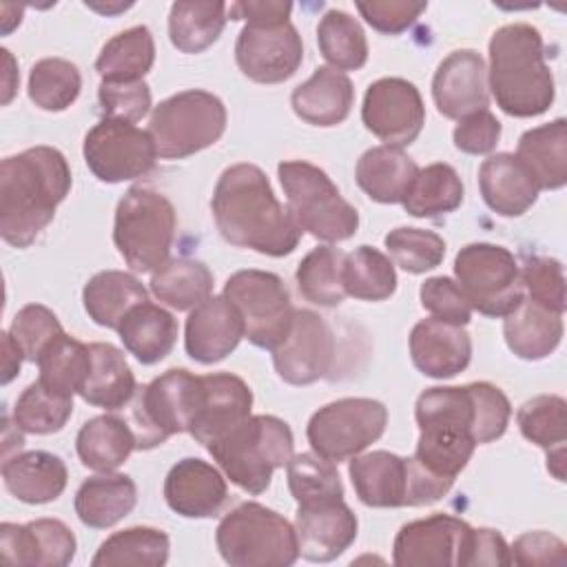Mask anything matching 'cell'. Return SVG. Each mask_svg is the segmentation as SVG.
Instances as JSON below:
<instances>
[{
    "instance_id": "484cf974",
    "label": "cell",
    "mask_w": 567,
    "mask_h": 567,
    "mask_svg": "<svg viewBox=\"0 0 567 567\" xmlns=\"http://www.w3.org/2000/svg\"><path fill=\"white\" fill-rule=\"evenodd\" d=\"M410 357L425 377L452 379L470 365L472 339L463 326L430 317L412 328Z\"/></svg>"
},
{
    "instance_id": "ac0fdd59",
    "label": "cell",
    "mask_w": 567,
    "mask_h": 567,
    "mask_svg": "<svg viewBox=\"0 0 567 567\" xmlns=\"http://www.w3.org/2000/svg\"><path fill=\"white\" fill-rule=\"evenodd\" d=\"M235 60L252 82H286L303 62V42L290 22L270 27L246 24L235 42Z\"/></svg>"
},
{
    "instance_id": "44dd1931",
    "label": "cell",
    "mask_w": 567,
    "mask_h": 567,
    "mask_svg": "<svg viewBox=\"0 0 567 567\" xmlns=\"http://www.w3.org/2000/svg\"><path fill=\"white\" fill-rule=\"evenodd\" d=\"M252 392L248 383L230 372H213L202 377V390L188 434L204 447L244 419L250 416Z\"/></svg>"
},
{
    "instance_id": "ab89813d",
    "label": "cell",
    "mask_w": 567,
    "mask_h": 567,
    "mask_svg": "<svg viewBox=\"0 0 567 567\" xmlns=\"http://www.w3.org/2000/svg\"><path fill=\"white\" fill-rule=\"evenodd\" d=\"M226 2H173L168 13V38L182 53L206 51L226 27Z\"/></svg>"
},
{
    "instance_id": "f546056e",
    "label": "cell",
    "mask_w": 567,
    "mask_h": 567,
    "mask_svg": "<svg viewBox=\"0 0 567 567\" xmlns=\"http://www.w3.org/2000/svg\"><path fill=\"white\" fill-rule=\"evenodd\" d=\"M419 166L396 146H372L357 162V184L379 204H403Z\"/></svg>"
},
{
    "instance_id": "c3c4849f",
    "label": "cell",
    "mask_w": 567,
    "mask_h": 567,
    "mask_svg": "<svg viewBox=\"0 0 567 567\" xmlns=\"http://www.w3.org/2000/svg\"><path fill=\"white\" fill-rule=\"evenodd\" d=\"M82 89L80 69L64 58H42L29 73V97L42 111L69 109Z\"/></svg>"
},
{
    "instance_id": "b9f144b4",
    "label": "cell",
    "mask_w": 567,
    "mask_h": 567,
    "mask_svg": "<svg viewBox=\"0 0 567 567\" xmlns=\"http://www.w3.org/2000/svg\"><path fill=\"white\" fill-rule=\"evenodd\" d=\"M171 540L157 527H128L111 534L95 551L93 567H120V565H148L159 567L168 560Z\"/></svg>"
},
{
    "instance_id": "ba28073f",
    "label": "cell",
    "mask_w": 567,
    "mask_h": 567,
    "mask_svg": "<svg viewBox=\"0 0 567 567\" xmlns=\"http://www.w3.org/2000/svg\"><path fill=\"white\" fill-rule=\"evenodd\" d=\"M175 208L153 188H128L115 208L113 241L135 272H155L168 261L175 239Z\"/></svg>"
},
{
    "instance_id": "d4e9b609",
    "label": "cell",
    "mask_w": 567,
    "mask_h": 567,
    "mask_svg": "<svg viewBox=\"0 0 567 567\" xmlns=\"http://www.w3.org/2000/svg\"><path fill=\"white\" fill-rule=\"evenodd\" d=\"M244 337L239 310L224 297H208L190 310L186 319L184 346L186 354L199 363H217L226 359Z\"/></svg>"
},
{
    "instance_id": "52a82bcc",
    "label": "cell",
    "mask_w": 567,
    "mask_h": 567,
    "mask_svg": "<svg viewBox=\"0 0 567 567\" xmlns=\"http://www.w3.org/2000/svg\"><path fill=\"white\" fill-rule=\"evenodd\" d=\"M288 213L299 230L321 241H346L359 228V213L350 206L337 184L319 166L303 159H288L277 166Z\"/></svg>"
},
{
    "instance_id": "9f6ffc18",
    "label": "cell",
    "mask_w": 567,
    "mask_h": 567,
    "mask_svg": "<svg viewBox=\"0 0 567 567\" xmlns=\"http://www.w3.org/2000/svg\"><path fill=\"white\" fill-rule=\"evenodd\" d=\"M100 111L106 120L140 122L151 111V89L144 80L137 82H106L97 89Z\"/></svg>"
},
{
    "instance_id": "d590c367",
    "label": "cell",
    "mask_w": 567,
    "mask_h": 567,
    "mask_svg": "<svg viewBox=\"0 0 567 567\" xmlns=\"http://www.w3.org/2000/svg\"><path fill=\"white\" fill-rule=\"evenodd\" d=\"M91 370L80 388V396L95 408L120 410L135 396V377L122 354L111 343H89Z\"/></svg>"
},
{
    "instance_id": "2e32d148",
    "label": "cell",
    "mask_w": 567,
    "mask_h": 567,
    "mask_svg": "<svg viewBox=\"0 0 567 567\" xmlns=\"http://www.w3.org/2000/svg\"><path fill=\"white\" fill-rule=\"evenodd\" d=\"M361 120L385 146H408L419 137L425 124L423 97L419 89L403 78H381L372 82L363 95Z\"/></svg>"
},
{
    "instance_id": "f35d334b",
    "label": "cell",
    "mask_w": 567,
    "mask_h": 567,
    "mask_svg": "<svg viewBox=\"0 0 567 567\" xmlns=\"http://www.w3.org/2000/svg\"><path fill=\"white\" fill-rule=\"evenodd\" d=\"M155 62V40L148 27L137 24L113 35L95 60V71L106 82H137Z\"/></svg>"
},
{
    "instance_id": "30bf717a",
    "label": "cell",
    "mask_w": 567,
    "mask_h": 567,
    "mask_svg": "<svg viewBox=\"0 0 567 567\" xmlns=\"http://www.w3.org/2000/svg\"><path fill=\"white\" fill-rule=\"evenodd\" d=\"M202 390V377L173 368L135 390L131 419L137 450H153L168 436L188 432Z\"/></svg>"
},
{
    "instance_id": "bcb514c9",
    "label": "cell",
    "mask_w": 567,
    "mask_h": 567,
    "mask_svg": "<svg viewBox=\"0 0 567 567\" xmlns=\"http://www.w3.org/2000/svg\"><path fill=\"white\" fill-rule=\"evenodd\" d=\"M317 44L337 71H357L368 60V40L361 24L341 9H330L319 20Z\"/></svg>"
},
{
    "instance_id": "f907efd6",
    "label": "cell",
    "mask_w": 567,
    "mask_h": 567,
    "mask_svg": "<svg viewBox=\"0 0 567 567\" xmlns=\"http://www.w3.org/2000/svg\"><path fill=\"white\" fill-rule=\"evenodd\" d=\"M286 474L297 505L343 498V485L334 463L315 452L292 456L286 465Z\"/></svg>"
},
{
    "instance_id": "db71d44e",
    "label": "cell",
    "mask_w": 567,
    "mask_h": 567,
    "mask_svg": "<svg viewBox=\"0 0 567 567\" xmlns=\"http://www.w3.org/2000/svg\"><path fill=\"white\" fill-rule=\"evenodd\" d=\"M9 332L16 339V343L20 346V350L24 352V359L35 363L38 357L42 354V350L55 337H60L64 330H62L58 317L53 315V310H49L42 303H29L18 310V315L11 321Z\"/></svg>"
},
{
    "instance_id": "1f68e13d",
    "label": "cell",
    "mask_w": 567,
    "mask_h": 567,
    "mask_svg": "<svg viewBox=\"0 0 567 567\" xmlns=\"http://www.w3.org/2000/svg\"><path fill=\"white\" fill-rule=\"evenodd\" d=\"M137 503V487L131 476L102 472L86 478L75 492V514L82 525L106 529L133 512Z\"/></svg>"
},
{
    "instance_id": "d6986e66",
    "label": "cell",
    "mask_w": 567,
    "mask_h": 567,
    "mask_svg": "<svg viewBox=\"0 0 567 567\" xmlns=\"http://www.w3.org/2000/svg\"><path fill=\"white\" fill-rule=\"evenodd\" d=\"M472 527L450 514H432L403 525L392 545V563L401 567L463 565Z\"/></svg>"
},
{
    "instance_id": "681fc988",
    "label": "cell",
    "mask_w": 567,
    "mask_h": 567,
    "mask_svg": "<svg viewBox=\"0 0 567 567\" xmlns=\"http://www.w3.org/2000/svg\"><path fill=\"white\" fill-rule=\"evenodd\" d=\"M73 414V396L58 394L44 383L33 381L13 405V423L27 434L60 432Z\"/></svg>"
},
{
    "instance_id": "5b68a950",
    "label": "cell",
    "mask_w": 567,
    "mask_h": 567,
    "mask_svg": "<svg viewBox=\"0 0 567 567\" xmlns=\"http://www.w3.org/2000/svg\"><path fill=\"white\" fill-rule=\"evenodd\" d=\"M215 543L233 567H288L299 558L295 525L255 501L239 503L219 520Z\"/></svg>"
},
{
    "instance_id": "5bb4252c",
    "label": "cell",
    "mask_w": 567,
    "mask_h": 567,
    "mask_svg": "<svg viewBox=\"0 0 567 567\" xmlns=\"http://www.w3.org/2000/svg\"><path fill=\"white\" fill-rule=\"evenodd\" d=\"M388 423V408L377 399L350 396L319 408L306 427L315 454L341 463L361 454L381 439Z\"/></svg>"
},
{
    "instance_id": "8992f818",
    "label": "cell",
    "mask_w": 567,
    "mask_h": 567,
    "mask_svg": "<svg viewBox=\"0 0 567 567\" xmlns=\"http://www.w3.org/2000/svg\"><path fill=\"white\" fill-rule=\"evenodd\" d=\"M348 474L359 501L368 507H419L443 498L454 485L427 472L414 456L385 450L352 456Z\"/></svg>"
},
{
    "instance_id": "91938a15",
    "label": "cell",
    "mask_w": 567,
    "mask_h": 567,
    "mask_svg": "<svg viewBox=\"0 0 567 567\" xmlns=\"http://www.w3.org/2000/svg\"><path fill=\"white\" fill-rule=\"evenodd\" d=\"M452 137L458 151L467 155H485L494 151L501 140V122L489 109H481L461 117Z\"/></svg>"
},
{
    "instance_id": "f6af8a7d",
    "label": "cell",
    "mask_w": 567,
    "mask_h": 567,
    "mask_svg": "<svg viewBox=\"0 0 567 567\" xmlns=\"http://www.w3.org/2000/svg\"><path fill=\"white\" fill-rule=\"evenodd\" d=\"M343 290L361 301H383L396 290L394 264L372 246H359L343 259Z\"/></svg>"
},
{
    "instance_id": "7a4b0ae2",
    "label": "cell",
    "mask_w": 567,
    "mask_h": 567,
    "mask_svg": "<svg viewBox=\"0 0 567 567\" xmlns=\"http://www.w3.org/2000/svg\"><path fill=\"white\" fill-rule=\"evenodd\" d=\"M71 190L66 157L53 146H33L0 164V235L13 248L31 246L53 221Z\"/></svg>"
},
{
    "instance_id": "94428289",
    "label": "cell",
    "mask_w": 567,
    "mask_h": 567,
    "mask_svg": "<svg viewBox=\"0 0 567 567\" xmlns=\"http://www.w3.org/2000/svg\"><path fill=\"white\" fill-rule=\"evenodd\" d=\"M567 560L565 543L549 532H525L509 547L514 565H563Z\"/></svg>"
},
{
    "instance_id": "4dcf8cb0",
    "label": "cell",
    "mask_w": 567,
    "mask_h": 567,
    "mask_svg": "<svg viewBox=\"0 0 567 567\" xmlns=\"http://www.w3.org/2000/svg\"><path fill=\"white\" fill-rule=\"evenodd\" d=\"M416 425L421 434L416 441L414 458L427 472L454 483L476 450L472 432L447 419H430Z\"/></svg>"
},
{
    "instance_id": "cb8c5ba5",
    "label": "cell",
    "mask_w": 567,
    "mask_h": 567,
    "mask_svg": "<svg viewBox=\"0 0 567 567\" xmlns=\"http://www.w3.org/2000/svg\"><path fill=\"white\" fill-rule=\"evenodd\" d=\"M164 498L166 505L184 518H210L224 507L228 485L215 465L188 456L168 470L164 478Z\"/></svg>"
},
{
    "instance_id": "74e56055",
    "label": "cell",
    "mask_w": 567,
    "mask_h": 567,
    "mask_svg": "<svg viewBox=\"0 0 567 567\" xmlns=\"http://www.w3.org/2000/svg\"><path fill=\"white\" fill-rule=\"evenodd\" d=\"M135 447L137 441L133 427L113 414L89 419L75 436L78 456L82 465L93 472L117 470Z\"/></svg>"
},
{
    "instance_id": "9c48e42d",
    "label": "cell",
    "mask_w": 567,
    "mask_h": 567,
    "mask_svg": "<svg viewBox=\"0 0 567 567\" xmlns=\"http://www.w3.org/2000/svg\"><path fill=\"white\" fill-rule=\"evenodd\" d=\"M224 102L202 89H188L159 102L148 122L155 153L162 159H184L213 146L226 131Z\"/></svg>"
},
{
    "instance_id": "83f0119b",
    "label": "cell",
    "mask_w": 567,
    "mask_h": 567,
    "mask_svg": "<svg viewBox=\"0 0 567 567\" xmlns=\"http://www.w3.org/2000/svg\"><path fill=\"white\" fill-rule=\"evenodd\" d=\"M66 481L69 472L64 461L44 450L13 454L2 463V483L7 492L29 505H44L60 498Z\"/></svg>"
},
{
    "instance_id": "7bdbcfd3",
    "label": "cell",
    "mask_w": 567,
    "mask_h": 567,
    "mask_svg": "<svg viewBox=\"0 0 567 567\" xmlns=\"http://www.w3.org/2000/svg\"><path fill=\"white\" fill-rule=\"evenodd\" d=\"M463 202V182L458 173L445 164L436 162L419 168L410 193L403 199V208L412 217H439L452 213Z\"/></svg>"
},
{
    "instance_id": "4fadbf2b",
    "label": "cell",
    "mask_w": 567,
    "mask_h": 567,
    "mask_svg": "<svg viewBox=\"0 0 567 567\" xmlns=\"http://www.w3.org/2000/svg\"><path fill=\"white\" fill-rule=\"evenodd\" d=\"M224 297L239 310L244 337L264 350H275L292 323L290 292L281 277L268 270H237L224 284Z\"/></svg>"
},
{
    "instance_id": "11a10c76",
    "label": "cell",
    "mask_w": 567,
    "mask_h": 567,
    "mask_svg": "<svg viewBox=\"0 0 567 567\" xmlns=\"http://www.w3.org/2000/svg\"><path fill=\"white\" fill-rule=\"evenodd\" d=\"M523 290L529 301L563 315L565 312V275L563 264L554 257H534L520 268Z\"/></svg>"
},
{
    "instance_id": "6da1fadb",
    "label": "cell",
    "mask_w": 567,
    "mask_h": 567,
    "mask_svg": "<svg viewBox=\"0 0 567 567\" xmlns=\"http://www.w3.org/2000/svg\"><path fill=\"white\" fill-rule=\"evenodd\" d=\"M210 208L217 230L237 248L284 257L301 239L292 215L275 197L266 173L255 164L228 166L217 179Z\"/></svg>"
},
{
    "instance_id": "4316f807",
    "label": "cell",
    "mask_w": 567,
    "mask_h": 567,
    "mask_svg": "<svg viewBox=\"0 0 567 567\" xmlns=\"http://www.w3.org/2000/svg\"><path fill=\"white\" fill-rule=\"evenodd\" d=\"M483 202L501 217H520L538 199V184L514 153L489 155L478 168Z\"/></svg>"
},
{
    "instance_id": "f1b7e54d",
    "label": "cell",
    "mask_w": 567,
    "mask_h": 567,
    "mask_svg": "<svg viewBox=\"0 0 567 567\" xmlns=\"http://www.w3.org/2000/svg\"><path fill=\"white\" fill-rule=\"evenodd\" d=\"M297 117L312 126L341 124L354 104V89L346 73L332 66H319L290 95Z\"/></svg>"
},
{
    "instance_id": "836d02e7",
    "label": "cell",
    "mask_w": 567,
    "mask_h": 567,
    "mask_svg": "<svg viewBox=\"0 0 567 567\" xmlns=\"http://www.w3.org/2000/svg\"><path fill=\"white\" fill-rule=\"evenodd\" d=\"M507 348L525 359L540 361L549 357L563 339V315L551 312L529 299H523L503 321Z\"/></svg>"
},
{
    "instance_id": "be15d7a7",
    "label": "cell",
    "mask_w": 567,
    "mask_h": 567,
    "mask_svg": "<svg viewBox=\"0 0 567 567\" xmlns=\"http://www.w3.org/2000/svg\"><path fill=\"white\" fill-rule=\"evenodd\" d=\"M290 2L281 0H248V2H235L228 7L230 20H246L248 24L257 27H270V24H284L290 22Z\"/></svg>"
},
{
    "instance_id": "7402d4cb",
    "label": "cell",
    "mask_w": 567,
    "mask_h": 567,
    "mask_svg": "<svg viewBox=\"0 0 567 567\" xmlns=\"http://www.w3.org/2000/svg\"><path fill=\"white\" fill-rule=\"evenodd\" d=\"M75 549L73 532L58 518H38L27 525H0V556L9 565L66 567Z\"/></svg>"
},
{
    "instance_id": "816d5d0a",
    "label": "cell",
    "mask_w": 567,
    "mask_h": 567,
    "mask_svg": "<svg viewBox=\"0 0 567 567\" xmlns=\"http://www.w3.org/2000/svg\"><path fill=\"white\" fill-rule=\"evenodd\" d=\"M516 423L527 441L549 452L565 445L567 403L556 394H538L518 408Z\"/></svg>"
},
{
    "instance_id": "9a60e30c",
    "label": "cell",
    "mask_w": 567,
    "mask_h": 567,
    "mask_svg": "<svg viewBox=\"0 0 567 567\" xmlns=\"http://www.w3.org/2000/svg\"><path fill=\"white\" fill-rule=\"evenodd\" d=\"M82 153L91 173L106 184L144 177L157 159L148 131L106 117L84 135Z\"/></svg>"
},
{
    "instance_id": "ee69618b",
    "label": "cell",
    "mask_w": 567,
    "mask_h": 567,
    "mask_svg": "<svg viewBox=\"0 0 567 567\" xmlns=\"http://www.w3.org/2000/svg\"><path fill=\"white\" fill-rule=\"evenodd\" d=\"M40 383L49 390L73 396L84 385L91 370V350L86 343L62 332L38 357Z\"/></svg>"
},
{
    "instance_id": "60d3db41",
    "label": "cell",
    "mask_w": 567,
    "mask_h": 567,
    "mask_svg": "<svg viewBox=\"0 0 567 567\" xmlns=\"http://www.w3.org/2000/svg\"><path fill=\"white\" fill-rule=\"evenodd\" d=\"M151 292L173 310H193L213 292V272L197 259H168L151 277Z\"/></svg>"
},
{
    "instance_id": "d6a6232c",
    "label": "cell",
    "mask_w": 567,
    "mask_h": 567,
    "mask_svg": "<svg viewBox=\"0 0 567 567\" xmlns=\"http://www.w3.org/2000/svg\"><path fill=\"white\" fill-rule=\"evenodd\" d=\"M516 157L540 190L563 188L567 184V122L558 117L525 131L518 140Z\"/></svg>"
},
{
    "instance_id": "3957f363",
    "label": "cell",
    "mask_w": 567,
    "mask_h": 567,
    "mask_svg": "<svg viewBox=\"0 0 567 567\" xmlns=\"http://www.w3.org/2000/svg\"><path fill=\"white\" fill-rule=\"evenodd\" d=\"M487 82L496 106L512 117H536L551 106L554 75L536 27L512 22L492 33Z\"/></svg>"
},
{
    "instance_id": "680465c9",
    "label": "cell",
    "mask_w": 567,
    "mask_h": 567,
    "mask_svg": "<svg viewBox=\"0 0 567 567\" xmlns=\"http://www.w3.org/2000/svg\"><path fill=\"white\" fill-rule=\"evenodd\" d=\"M363 20L379 33L399 35L410 29L419 16L427 9V2H405V0H385V2H357Z\"/></svg>"
},
{
    "instance_id": "7c38bea8",
    "label": "cell",
    "mask_w": 567,
    "mask_h": 567,
    "mask_svg": "<svg viewBox=\"0 0 567 567\" xmlns=\"http://www.w3.org/2000/svg\"><path fill=\"white\" fill-rule=\"evenodd\" d=\"M416 423L425 419H450L467 427L476 445L501 439L509 425L512 405L505 392L487 381L467 385L427 388L414 408Z\"/></svg>"
},
{
    "instance_id": "7dc6e473",
    "label": "cell",
    "mask_w": 567,
    "mask_h": 567,
    "mask_svg": "<svg viewBox=\"0 0 567 567\" xmlns=\"http://www.w3.org/2000/svg\"><path fill=\"white\" fill-rule=\"evenodd\" d=\"M346 252L332 246L312 248L297 266V286L306 301L317 306H339L348 295L343 290L341 270Z\"/></svg>"
},
{
    "instance_id": "f5cc1de1",
    "label": "cell",
    "mask_w": 567,
    "mask_h": 567,
    "mask_svg": "<svg viewBox=\"0 0 567 567\" xmlns=\"http://www.w3.org/2000/svg\"><path fill=\"white\" fill-rule=\"evenodd\" d=\"M383 241L392 257V264L412 275H421L436 268L445 257L443 237L425 228L399 226L390 230Z\"/></svg>"
},
{
    "instance_id": "e7e4bbea",
    "label": "cell",
    "mask_w": 567,
    "mask_h": 567,
    "mask_svg": "<svg viewBox=\"0 0 567 567\" xmlns=\"http://www.w3.org/2000/svg\"><path fill=\"white\" fill-rule=\"evenodd\" d=\"M2 385L11 383V379L18 377L20 365L24 361V352L11 337V332H2Z\"/></svg>"
},
{
    "instance_id": "e0dca14e",
    "label": "cell",
    "mask_w": 567,
    "mask_h": 567,
    "mask_svg": "<svg viewBox=\"0 0 567 567\" xmlns=\"http://www.w3.org/2000/svg\"><path fill=\"white\" fill-rule=\"evenodd\" d=\"M334 361V334L323 317L295 308L286 339L272 350L277 374L290 385H310L326 377Z\"/></svg>"
},
{
    "instance_id": "8fae6325",
    "label": "cell",
    "mask_w": 567,
    "mask_h": 567,
    "mask_svg": "<svg viewBox=\"0 0 567 567\" xmlns=\"http://www.w3.org/2000/svg\"><path fill=\"white\" fill-rule=\"evenodd\" d=\"M454 275L472 310L485 317H507L525 299L520 266L503 246L487 241L463 246L454 259Z\"/></svg>"
},
{
    "instance_id": "03108f58",
    "label": "cell",
    "mask_w": 567,
    "mask_h": 567,
    "mask_svg": "<svg viewBox=\"0 0 567 567\" xmlns=\"http://www.w3.org/2000/svg\"><path fill=\"white\" fill-rule=\"evenodd\" d=\"M2 60H4V93H2V104H9L11 97L16 95V89H18V82H20V75H18V69H16V60L11 55L9 49H2Z\"/></svg>"
},
{
    "instance_id": "ffe728a7",
    "label": "cell",
    "mask_w": 567,
    "mask_h": 567,
    "mask_svg": "<svg viewBox=\"0 0 567 567\" xmlns=\"http://www.w3.org/2000/svg\"><path fill=\"white\" fill-rule=\"evenodd\" d=\"M357 516L343 498L297 505L295 532L299 556L310 563L339 558L357 538Z\"/></svg>"
},
{
    "instance_id": "6125c7cd",
    "label": "cell",
    "mask_w": 567,
    "mask_h": 567,
    "mask_svg": "<svg viewBox=\"0 0 567 567\" xmlns=\"http://www.w3.org/2000/svg\"><path fill=\"white\" fill-rule=\"evenodd\" d=\"M463 565H512L509 545L496 529L472 527L463 554Z\"/></svg>"
},
{
    "instance_id": "8d00e7d4",
    "label": "cell",
    "mask_w": 567,
    "mask_h": 567,
    "mask_svg": "<svg viewBox=\"0 0 567 567\" xmlns=\"http://www.w3.org/2000/svg\"><path fill=\"white\" fill-rule=\"evenodd\" d=\"M82 301L86 315L97 326L117 330L133 306L148 301V292L131 272L102 270L84 284Z\"/></svg>"
},
{
    "instance_id": "277c9868",
    "label": "cell",
    "mask_w": 567,
    "mask_h": 567,
    "mask_svg": "<svg viewBox=\"0 0 567 567\" xmlns=\"http://www.w3.org/2000/svg\"><path fill=\"white\" fill-rule=\"evenodd\" d=\"M210 456L244 492L257 496L268 489L272 472L295 456L290 425L272 414H250L221 439L206 445Z\"/></svg>"
},
{
    "instance_id": "6f0895ef",
    "label": "cell",
    "mask_w": 567,
    "mask_h": 567,
    "mask_svg": "<svg viewBox=\"0 0 567 567\" xmlns=\"http://www.w3.org/2000/svg\"><path fill=\"white\" fill-rule=\"evenodd\" d=\"M421 306L439 321L467 326L472 319V306L465 299L458 284L450 277H430L419 290Z\"/></svg>"
},
{
    "instance_id": "003e7915",
    "label": "cell",
    "mask_w": 567,
    "mask_h": 567,
    "mask_svg": "<svg viewBox=\"0 0 567 567\" xmlns=\"http://www.w3.org/2000/svg\"><path fill=\"white\" fill-rule=\"evenodd\" d=\"M547 470L554 474V478L565 481V445L547 452Z\"/></svg>"
},
{
    "instance_id": "603a6c76",
    "label": "cell",
    "mask_w": 567,
    "mask_h": 567,
    "mask_svg": "<svg viewBox=\"0 0 567 567\" xmlns=\"http://www.w3.org/2000/svg\"><path fill=\"white\" fill-rule=\"evenodd\" d=\"M432 97L439 113L450 120L487 109V69L481 53L452 51L432 78Z\"/></svg>"
},
{
    "instance_id": "e575fe53",
    "label": "cell",
    "mask_w": 567,
    "mask_h": 567,
    "mask_svg": "<svg viewBox=\"0 0 567 567\" xmlns=\"http://www.w3.org/2000/svg\"><path fill=\"white\" fill-rule=\"evenodd\" d=\"M117 332L124 348L140 363L153 365L171 354L177 341V321L162 306L144 301L126 312Z\"/></svg>"
}]
</instances>
